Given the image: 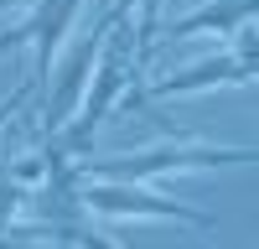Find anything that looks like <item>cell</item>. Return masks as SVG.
<instances>
[{
	"instance_id": "2",
	"label": "cell",
	"mask_w": 259,
	"mask_h": 249,
	"mask_svg": "<svg viewBox=\"0 0 259 249\" xmlns=\"http://www.w3.org/2000/svg\"><path fill=\"white\" fill-rule=\"evenodd\" d=\"M78 202L99 208V213H140V218H187V223H207V213H192V208L156 197V192H135V187H114V182H89L78 192Z\"/></svg>"
},
{
	"instance_id": "7",
	"label": "cell",
	"mask_w": 259,
	"mask_h": 249,
	"mask_svg": "<svg viewBox=\"0 0 259 249\" xmlns=\"http://www.w3.org/2000/svg\"><path fill=\"white\" fill-rule=\"evenodd\" d=\"M0 249H21V244H11V239H0Z\"/></svg>"
},
{
	"instance_id": "8",
	"label": "cell",
	"mask_w": 259,
	"mask_h": 249,
	"mask_svg": "<svg viewBox=\"0 0 259 249\" xmlns=\"http://www.w3.org/2000/svg\"><path fill=\"white\" fill-rule=\"evenodd\" d=\"M6 6H16V0H0V11H6Z\"/></svg>"
},
{
	"instance_id": "6",
	"label": "cell",
	"mask_w": 259,
	"mask_h": 249,
	"mask_svg": "<svg viewBox=\"0 0 259 249\" xmlns=\"http://www.w3.org/2000/svg\"><path fill=\"white\" fill-rule=\"evenodd\" d=\"M26 99H31V89H21V94H11V104H0V124H6V119L21 109V104H26Z\"/></svg>"
},
{
	"instance_id": "4",
	"label": "cell",
	"mask_w": 259,
	"mask_h": 249,
	"mask_svg": "<svg viewBox=\"0 0 259 249\" xmlns=\"http://www.w3.org/2000/svg\"><path fill=\"white\" fill-rule=\"evenodd\" d=\"M73 11H78V0H41V6H36V16L26 21V26H31V42H36V78H47L52 52H57L62 31H68Z\"/></svg>"
},
{
	"instance_id": "1",
	"label": "cell",
	"mask_w": 259,
	"mask_h": 249,
	"mask_svg": "<svg viewBox=\"0 0 259 249\" xmlns=\"http://www.w3.org/2000/svg\"><path fill=\"white\" fill-rule=\"evenodd\" d=\"M259 161V151H212V145H161V151H145V156H119V161H99L89 172L99 177H124V182H140V177H156V172H187V166H244Z\"/></svg>"
},
{
	"instance_id": "3",
	"label": "cell",
	"mask_w": 259,
	"mask_h": 249,
	"mask_svg": "<svg viewBox=\"0 0 259 249\" xmlns=\"http://www.w3.org/2000/svg\"><path fill=\"white\" fill-rule=\"evenodd\" d=\"M119 83H124V42H109V47H104V62H99V83H94L89 104H83V109H78V119L68 124V135L57 140V151H62V156H68V151H83V145L94 140V124L104 119L109 99L119 94Z\"/></svg>"
},
{
	"instance_id": "5",
	"label": "cell",
	"mask_w": 259,
	"mask_h": 249,
	"mask_svg": "<svg viewBox=\"0 0 259 249\" xmlns=\"http://www.w3.org/2000/svg\"><path fill=\"white\" fill-rule=\"evenodd\" d=\"M41 234H52L62 244H78V249H114L104 234H89V228H73V223H52V228H41Z\"/></svg>"
}]
</instances>
